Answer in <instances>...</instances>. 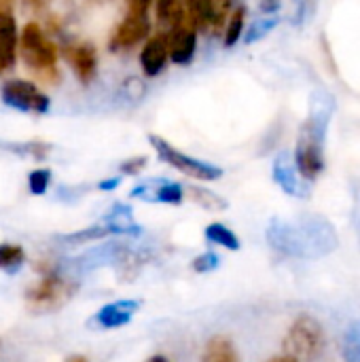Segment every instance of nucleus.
Wrapping results in <instances>:
<instances>
[{"label": "nucleus", "instance_id": "nucleus-1", "mask_svg": "<svg viewBox=\"0 0 360 362\" xmlns=\"http://www.w3.org/2000/svg\"><path fill=\"white\" fill-rule=\"evenodd\" d=\"M329 119H331V106L327 104L325 110L312 112L299 132L293 161L299 176L306 180H316L325 170V140H327Z\"/></svg>", "mask_w": 360, "mask_h": 362}, {"label": "nucleus", "instance_id": "nucleus-2", "mask_svg": "<svg viewBox=\"0 0 360 362\" xmlns=\"http://www.w3.org/2000/svg\"><path fill=\"white\" fill-rule=\"evenodd\" d=\"M17 55L23 59L28 70H32L38 81L49 83V85L59 81L57 47L36 21H30L23 25V30L19 34Z\"/></svg>", "mask_w": 360, "mask_h": 362}, {"label": "nucleus", "instance_id": "nucleus-3", "mask_svg": "<svg viewBox=\"0 0 360 362\" xmlns=\"http://www.w3.org/2000/svg\"><path fill=\"white\" fill-rule=\"evenodd\" d=\"M76 293V282L57 269H47L42 276L25 291V305L32 312L47 314L64 308Z\"/></svg>", "mask_w": 360, "mask_h": 362}, {"label": "nucleus", "instance_id": "nucleus-4", "mask_svg": "<svg viewBox=\"0 0 360 362\" xmlns=\"http://www.w3.org/2000/svg\"><path fill=\"white\" fill-rule=\"evenodd\" d=\"M272 246L284 252L303 255L306 246H312V252L318 255V246H325V250H331L335 246V235H331L329 225L318 227L316 221L310 225H280L272 227L269 231Z\"/></svg>", "mask_w": 360, "mask_h": 362}, {"label": "nucleus", "instance_id": "nucleus-5", "mask_svg": "<svg viewBox=\"0 0 360 362\" xmlns=\"http://www.w3.org/2000/svg\"><path fill=\"white\" fill-rule=\"evenodd\" d=\"M282 346H284V356L293 358L295 362L316 361L320 356L323 348H325L323 325L316 318L308 316V314L299 316L291 325Z\"/></svg>", "mask_w": 360, "mask_h": 362}, {"label": "nucleus", "instance_id": "nucleus-6", "mask_svg": "<svg viewBox=\"0 0 360 362\" xmlns=\"http://www.w3.org/2000/svg\"><path fill=\"white\" fill-rule=\"evenodd\" d=\"M149 142L153 144V148L157 151L159 159L168 165H172L174 170H178L180 174L193 178V180H206V182H212V180H219L223 176V170L219 165H212L208 161H202V159H195L182 151H178L176 146H172L170 142H166L163 138L159 136H149Z\"/></svg>", "mask_w": 360, "mask_h": 362}, {"label": "nucleus", "instance_id": "nucleus-7", "mask_svg": "<svg viewBox=\"0 0 360 362\" xmlns=\"http://www.w3.org/2000/svg\"><path fill=\"white\" fill-rule=\"evenodd\" d=\"M0 98L6 106L32 115H45L51 106L47 93H42L32 81H23V78L6 81L0 89Z\"/></svg>", "mask_w": 360, "mask_h": 362}, {"label": "nucleus", "instance_id": "nucleus-8", "mask_svg": "<svg viewBox=\"0 0 360 362\" xmlns=\"http://www.w3.org/2000/svg\"><path fill=\"white\" fill-rule=\"evenodd\" d=\"M166 40H168V55L172 64L176 66H187L195 57L197 49V28L191 23L187 13L166 30Z\"/></svg>", "mask_w": 360, "mask_h": 362}, {"label": "nucleus", "instance_id": "nucleus-9", "mask_svg": "<svg viewBox=\"0 0 360 362\" xmlns=\"http://www.w3.org/2000/svg\"><path fill=\"white\" fill-rule=\"evenodd\" d=\"M149 34H151V19H149V15H140V13H129L127 11L125 19L110 34L108 49L110 51H129L136 45H140L142 40H146Z\"/></svg>", "mask_w": 360, "mask_h": 362}, {"label": "nucleus", "instance_id": "nucleus-10", "mask_svg": "<svg viewBox=\"0 0 360 362\" xmlns=\"http://www.w3.org/2000/svg\"><path fill=\"white\" fill-rule=\"evenodd\" d=\"M66 62L72 66L74 76L83 83L89 85L95 74H98V51L91 42H74L64 49Z\"/></svg>", "mask_w": 360, "mask_h": 362}, {"label": "nucleus", "instance_id": "nucleus-11", "mask_svg": "<svg viewBox=\"0 0 360 362\" xmlns=\"http://www.w3.org/2000/svg\"><path fill=\"white\" fill-rule=\"evenodd\" d=\"M138 310H140V303L134 301V299L112 301V303H108V305H104V308H100L95 312L91 325H95L102 331H115V329H121V327L129 325Z\"/></svg>", "mask_w": 360, "mask_h": 362}, {"label": "nucleus", "instance_id": "nucleus-12", "mask_svg": "<svg viewBox=\"0 0 360 362\" xmlns=\"http://www.w3.org/2000/svg\"><path fill=\"white\" fill-rule=\"evenodd\" d=\"M132 197H138L142 202L151 204H168V206H178L185 199V189L178 182L170 180H151L132 191Z\"/></svg>", "mask_w": 360, "mask_h": 362}, {"label": "nucleus", "instance_id": "nucleus-13", "mask_svg": "<svg viewBox=\"0 0 360 362\" xmlns=\"http://www.w3.org/2000/svg\"><path fill=\"white\" fill-rule=\"evenodd\" d=\"M170 55H168V40H166V32H159L155 36H149L142 51H140V66L142 72L149 78H155L163 72L166 64H168Z\"/></svg>", "mask_w": 360, "mask_h": 362}, {"label": "nucleus", "instance_id": "nucleus-14", "mask_svg": "<svg viewBox=\"0 0 360 362\" xmlns=\"http://www.w3.org/2000/svg\"><path fill=\"white\" fill-rule=\"evenodd\" d=\"M19 32L11 11H0V74L8 72L17 62Z\"/></svg>", "mask_w": 360, "mask_h": 362}, {"label": "nucleus", "instance_id": "nucleus-15", "mask_svg": "<svg viewBox=\"0 0 360 362\" xmlns=\"http://www.w3.org/2000/svg\"><path fill=\"white\" fill-rule=\"evenodd\" d=\"M185 13L191 23L199 30H221L225 13L216 6V0H187Z\"/></svg>", "mask_w": 360, "mask_h": 362}, {"label": "nucleus", "instance_id": "nucleus-16", "mask_svg": "<svg viewBox=\"0 0 360 362\" xmlns=\"http://www.w3.org/2000/svg\"><path fill=\"white\" fill-rule=\"evenodd\" d=\"M274 178L289 195H301V178H299V172L295 168V161L291 163L289 155H280L276 159Z\"/></svg>", "mask_w": 360, "mask_h": 362}, {"label": "nucleus", "instance_id": "nucleus-17", "mask_svg": "<svg viewBox=\"0 0 360 362\" xmlns=\"http://www.w3.org/2000/svg\"><path fill=\"white\" fill-rule=\"evenodd\" d=\"M202 362H240V356H238L233 344L227 337L216 335L206 344Z\"/></svg>", "mask_w": 360, "mask_h": 362}, {"label": "nucleus", "instance_id": "nucleus-18", "mask_svg": "<svg viewBox=\"0 0 360 362\" xmlns=\"http://www.w3.org/2000/svg\"><path fill=\"white\" fill-rule=\"evenodd\" d=\"M185 195H189V199L193 204H197L199 208L210 210V212H223L227 208V202L221 195H216L214 191L204 189V187H189Z\"/></svg>", "mask_w": 360, "mask_h": 362}, {"label": "nucleus", "instance_id": "nucleus-19", "mask_svg": "<svg viewBox=\"0 0 360 362\" xmlns=\"http://www.w3.org/2000/svg\"><path fill=\"white\" fill-rule=\"evenodd\" d=\"M206 240L214 246H223L227 250H240V238L223 223H212L204 231Z\"/></svg>", "mask_w": 360, "mask_h": 362}, {"label": "nucleus", "instance_id": "nucleus-20", "mask_svg": "<svg viewBox=\"0 0 360 362\" xmlns=\"http://www.w3.org/2000/svg\"><path fill=\"white\" fill-rule=\"evenodd\" d=\"M155 15L157 21L168 30L172 28L182 15H185V2L182 0H155ZM163 30V32H166Z\"/></svg>", "mask_w": 360, "mask_h": 362}, {"label": "nucleus", "instance_id": "nucleus-21", "mask_svg": "<svg viewBox=\"0 0 360 362\" xmlns=\"http://www.w3.org/2000/svg\"><path fill=\"white\" fill-rule=\"evenodd\" d=\"M25 261V252L19 244L4 242L0 244V269L6 274H15Z\"/></svg>", "mask_w": 360, "mask_h": 362}, {"label": "nucleus", "instance_id": "nucleus-22", "mask_svg": "<svg viewBox=\"0 0 360 362\" xmlns=\"http://www.w3.org/2000/svg\"><path fill=\"white\" fill-rule=\"evenodd\" d=\"M244 23H246V8H244V6H238V8L231 13L229 23H227V28H225V38H223V42H225L227 49H231V47L242 38Z\"/></svg>", "mask_w": 360, "mask_h": 362}, {"label": "nucleus", "instance_id": "nucleus-23", "mask_svg": "<svg viewBox=\"0 0 360 362\" xmlns=\"http://www.w3.org/2000/svg\"><path fill=\"white\" fill-rule=\"evenodd\" d=\"M112 231L102 223V225H93V227H87L83 231H76L72 235L66 238V242H72V244H87V242H95V240H104L106 235H110Z\"/></svg>", "mask_w": 360, "mask_h": 362}, {"label": "nucleus", "instance_id": "nucleus-24", "mask_svg": "<svg viewBox=\"0 0 360 362\" xmlns=\"http://www.w3.org/2000/svg\"><path fill=\"white\" fill-rule=\"evenodd\" d=\"M344 352H346L348 362H360V322H356L352 329H348Z\"/></svg>", "mask_w": 360, "mask_h": 362}, {"label": "nucleus", "instance_id": "nucleus-25", "mask_svg": "<svg viewBox=\"0 0 360 362\" xmlns=\"http://www.w3.org/2000/svg\"><path fill=\"white\" fill-rule=\"evenodd\" d=\"M49 185H51V172L49 170H34V172H30V176H28L30 193L45 195L47 189H49Z\"/></svg>", "mask_w": 360, "mask_h": 362}, {"label": "nucleus", "instance_id": "nucleus-26", "mask_svg": "<svg viewBox=\"0 0 360 362\" xmlns=\"http://www.w3.org/2000/svg\"><path fill=\"white\" fill-rule=\"evenodd\" d=\"M219 265H221L219 255H214V252H204V255L195 257V261H193V272H197V274H210V272H214Z\"/></svg>", "mask_w": 360, "mask_h": 362}, {"label": "nucleus", "instance_id": "nucleus-27", "mask_svg": "<svg viewBox=\"0 0 360 362\" xmlns=\"http://www.w3.org/2000/svg\"><path fill=\"white\" fill-rule=\"evenodd\" d=\"M146 168V157H132V159H127V161H123L121 163V174H125V176H138L142 170Z\"/></svg>", "mask_w": 360, "mask_h": 362}, {"label": "nucleus", "instance_id": "nucleus-28", "mask_svg": "<svg viewBox=\"0 0 360 362\" xmlns=\"http://www.w3.org/2000/svg\"><path fill=\"white\" fill-rule=\"evenodd\" d=\"M51 146L45 144V142H28L25 146H21V153L30 155L32 159H45L49 155Z\"/></svg>", "mask_w": 360, "mask_h": 362}, {"label": "nucleus", "instance_id": "nucleus-29", "mask_svg": "<svg viewBox=\"0 0 360 362\" xmlns=\"http://www.w3.org/2000/svg\"><path fill=\"white\" fill-rule=\"evenodd\" d=\"M155 0H127L129 13H140V15H149L151 6Z\"/></svg>", "mask_w": 360, "mask_h": 362}, {"label": "nucleus", "instance_id": "nucleus-30", "mask_svg": "<svg viewBox=\"0 0 360 362\" xmlns=\"http://www.w3.org/2000/svg\"><path fill=\"white\" fill-rule=\"evenodd\" d=\"M274 25H276V19H265V21H261V23H257V25L252 28V32H255V34H250V36H248V40L252 42L255 38H259V36H263V34H267V32H269V30H272Z\"/></svg>", "mask_w": 360, "mask_h": 362}, {"label": "nucleus", "instance_id": "nucleus-31", "mask_svg": "<svg viewBox=\"0 0 360 362\" xmlns=\"http://www.w3.org/2000/svg\"><path fill=\"white\" fill-rule=\"evenodd\" d=\"M278 4H280V0H263V2H261V8H263L265 13H274V11L278 8Z\"/></svg>", "mask_w": 360, "mask_h": 362}, {"label": "nucleus", "instance_id": "nucleus-32", "mask_svg": "<svg viewBox=\"0 0 360 362\" xmlns=\"http://www.w3.org/2000/svg\"><path fill=\"white\" fill-rule=\"evenodd\" d=\"M119 185V178H115V180H108V182H102L100 185V189H115Z\"/></svg>", "mask_w": 360, "mask_h": 362}, {"label": "nucleus", "instance_id": "nucleus-33", "mask_svg": "<svg viewBox=\"0 0 360 362\" xmlns=\"http://www.w3.org/2000/svg\"><path fill=\"white\" fill-rule=\"evenodd\" d=\"M267 362H295V361H293V358H289V356H284V354H282V356H276V358H272V361H267Z\"/></svg>", "mask_w": 360, "mask_h": 362}, {"label": "nucleus", "instance_id": "nucleus-34", "mask_svg": "<svg viewBox=\"0 0 360 362\" xmlns=\"http://www.w3.org/2000/svg\"><path fill=\"white\" fill-rule=\"evenodd\" d=\"M66 362H89L85 356H72V358H68Z\"/></svg>", "mask_w": 360, "mask_h": 362}, {"label": "nucleus", "instance_id": "nucleus-35", "mask_svg": "<svg viewBox=\"0 0 360 362\" xmlns=\"http://www.w3.org/2000/svg\"><path fill=\"white\" fill-rule=\"evenodd\" d=\"M25 2H30V4H32V6H36V8L45 4V0H25Z\"/></svg>", "mask_w": 360, "mask_h": 362}, {"label": "nucleus", "instance_id": "nucleus-36", "mask_svg": "<svg viewBox=\"0 0 360 362\" xmlns=\"http://www.w3.org/2000/svg\"><path fill=\"white\" fill-rule=\"evenodd\" d=\"M146 362H168V358L166 356H153V358H149Z\"/></svg>", "mask_w": 360, "mask_h": 362}, {"label": "nucleus", "instance_id": "nucleus-37", "mask_svg": "<svg viewBox=\"0 0 360 362\" xmlns=\"http://www.w3.org/2000/svg\"><path fill=\"white\" fill-rule=\"evenodd\" d=\"M221 2H225V4H227V2H231V0H221Z\"/></svg>", "mask_w": 360, "mask_h": 362}]
</instances>
